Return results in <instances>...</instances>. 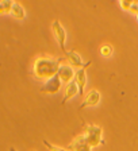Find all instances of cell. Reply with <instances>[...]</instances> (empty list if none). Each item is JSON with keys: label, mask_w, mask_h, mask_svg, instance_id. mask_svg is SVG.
Instances as JSON below:
<instances>
[{"label": "cell", "mask_w": 138, "mask_h": 151, "mask_svg": "<svg viewBox=\"0 0 138 151\" xmlns=\"http://www.w3.org/2000/svg\"><path fill=\"white\" fill-rule=\"evenodd\" d=\"M62 58H50V57H39L33 65V74L37 80L47 81L58 73Z\"/></svg>", "instance_id": "obj_1"}, {"label": "cell", "mask_w": 138, "mask_h": 151, "mask_svg": "<svg viewBox=\"0 0 138 151\" xmlns=\"http://www.w3.org/2000/svg\"><path fill=\"white\" fill-rule=\"evenodd\" d=\"M85 138H87L88 145L91 147H96L102 143L104 145V140L102 139V135H103V129L102 127L95 126V124H87L85 126Z\"/></svg>", "instance_id": "obj_2"}, {"label": "cell", "mask_w": 138, "mask_h": 151, "mask_svg": "<svg viewBox=\"0 0 138 151\" xmlns=\"http://www.w3.org/2000/svg\"><path fill=\"white\" fill-rule=\"evenodd\" d=\"M52 28H53V34H54V38H56L57 43L60 45V49L66 53V47H65V42H66V31L64 26L61 24V22L58 19H54L53 23H52Z\"/></svg>", "instance_id": "obj_3"}, {"label": "cell", "mask_w": 138, "mask_h": 151, "mask_svg": "<svg viewBox=\"0 0 138 151\" xmlns=\"http://www.w3.org/2000/svg\"><path fill=\"white\" fill-rule=\"evenodd\" d=\"M92 63V61H88V62H85L84 66H81V68H78L77 70H76L75 73V82L77 84L78 86V94L80 96H83L84 94V88H85V84H87V66H89Z\"/></svg>", "instance_id": "obj_4"}, {"label": "cell", "mask_w": 138, "mask_h": 151, "mask_svg": "<svg viewBox=\"0 0 138 151\" xmlns=\"http://www.w3.org/2000/svg\"><path fill=\"white\" fill-rule=\"evenodd\" d=\"M61 78L58 77V74L53 76L52 78H49L47 81H45V84L39 88V92H44V93H57L61 88Z\"/></svg>", "instance_id": "obj_5"}, {"label": "cell", "mask_w": 138, "mask_h": 151, "mask_svg": "<svg viewBox=\"0 0 138 151\" xmlns=\"http://www.w3.org/2000/svg\"><path fill=\"white\" fill-rule=\"evenodd\" d=\"M68 150L69 151H92V147L88 145L85 135H78L68 146Z\"/></svg>", "instance_id": "obj_6"}, {"label": "cell", "mask_w": 138, "mask_h": 151, "mask_svg": "<svg viewBox=\"0 0 138 151\" xmlns=\"http://www.w3.org/2000/svg\"><path fill=\"white\" fill-rule=\"evenodd\" d=\"M99 101H100V92L96 91V89H91V91L85 94L84 101L80 104L78 109H83V108H85V107H94V105H97Z\"/></svg>", "instance_id": "obj_7"}, {"label": "cell", "mask_w": 138, "mask_h": 151, "mask_svg": "<svg viewBox=\"0 0 138 151\" xmlns=\"http://www.w3.org/2000/svg\"><path fill=\"white\" fill-rule=\"evenodd\" d=\"M75 70H73V68L70 65H61L60 69H58V77L61 78V81L65 82L66 85L69 84L70 81H73V78H75Z\"/></svg>", "instance_id": "obj_8"}, {"label": "cell", "mask_w": 138, "mask_h": 151, "mask_svg": "<svg viewBox=\"0 0 138 151\" xmlns=\"http://www.w3.org/2000/svg\"><path fill=\"white\" fill-rule=\"evenodd\" d=\"M65 55H66V60H68V62H69V65L70 66H84L85 65V63L83 62L81 55H80L77 51L68 50L65 53Z\"/></svg>", "instance_id": "obj_9"}, {"label": "cell", "mask_w": 138, "mask_h": 151, "mask_svg": "<svg viewBox=\"0 0 138 151\" xmlns=\"http://www.w3.org/2000/svg\"><path fill=\"white\" fill-rule=\"evenodd\" d=\"M76 94H78V86L75 82V80H73V81H70L68 85H66L65 94H64V99H62V101H61V104H65L69 99H72L73 96H76Z\"/></svg>", "instance_id": "obj_10"}, {"label": "cell", "mask_w": 138, "mask_h": 151, "mask_svg": "<svg viewBox=\"0 0 138 151\" xmlns=\"http://www.w3.org/2000/svg\"><path fill=\"white\" fill-rule=\"evenodd\" d=\"M9 15L15 19H23L26 16V9L20 3L14 1L12 6H11V9H9Z\"/></svg>", "instance_id": "obj_11"}, {"label": "cell", "mask_w": 138, "mask_h": 151, "mask_svg": "<svg viewBox=\"0 0 138 151\" xmlns=\"http://www.w3.org/2000/svg\"><path fill=\"white\" fill-rule=\"evenodd\" d=\"M12 3L11 0H0V14H9Z\"/></svg>", "instance_id": "obj_12"}, {"label": "cell", "mask_w": 138, "mask_h": 151, "mask_svg": "<svg viewBox=\"0 0 138 151\" xmlns=\"http://www.w3.org/2000/svg\"><path fill=\"white\" fill-rule=\"evenodd\" d=\"M42 142H44V145L46 146L47 148H49V151H68L66 148H62V147H57V146H53V145L50 143V142H47L46 139H44Z\"/></svg>", "instance_id": "obj_13"}, {"label": "cell", "mask_w": 138, "mask_h": 151, "mask_svg": "<svg viewBox=\"0 0 138 151\" xmlns=\"http://www.w3.org/2000/svg\"><path fill=\"white\" fill-rule=\"evenodd\" d=\"M100 53H102V55H104V57L111 55V53H113V47L108 46V45H104V46L100 49Z\"/></svg>", "instance_id": "obj_14"}, {"label": "cell", "mask_w": 138, "mask_h": 151, "mask_svg": "<svg viewBox=\"0 0 138 151\" xmlns=\"http://www.w3.org/2000/svg\"><path fill=\"white\" fill-rule=\"evenodd\" d=\"M133 1H129V0H122L121 1V7L125 9H130V6H131Z\"/></svg>", "instance_id": "obj_15"}, {"label": "cell", "mask_w": 138, "mask_h": 151, "mask_svg": "<svg viewBox=\"0 0 138 151\" xmlns=\"http://www.w3.org/2000/svg\"><path fill=\"white\" fill-rule=\"evenodd\" d=\"M130 11L134 14H138V1H133L130 6Z\"/></svg>", "instance_id": "obj_16"}, {"label": "cell", "mask_w": 138, "mask_h": 151, "mask_svg": "<svg viewBox=\"0 0 138 151\" xmlns=\"http://www.w3.org/2000/svg\"><path fill=\"white\" fill-rule=\"evenodd\" d=\"M9 151H16V150H15L14 147H9Z\"/></svg>", "instance_id": "obj_17"}, {"label": "cell", "mask_w": 138, "mask_h": 151, "mask_svg": "<svg viewBox=\"0 0 138 151\" xmlns=\"http://www.w3.org/2000/svg\"><path fill=\"white\" fill-rule=\"evenodd\" d=\"M137 20H138V14H137Z\"/></svg>", "instance_id": "obj_18"}, {"label": "cell", "mask_w": 138, "mask_h": 151, "mask_svg": "<svg viewBox=\"0 0 138 151\" xmlns=\"http://www.w3.org/2000/svg\"><path fill=\"white\" fill-rule=\"evenodd\" d=\"M33 151H34V150H33Z\"/></svg>", "instance_id": "obj_19"}]
</instances>
